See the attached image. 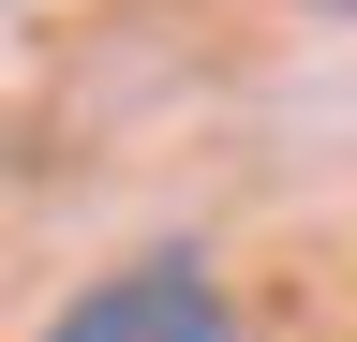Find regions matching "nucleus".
<instances>
[{
    "instance_id": "1",
    "label": "nucleus",
    "mask_w": 357,
    "mask_h": 342,
    "mask_svg": "<svg viewBox=\"0 0 357 342\" xmlns=\"http://www.w3.org/2000/svg\"><path fill=\"white\" fill-rule=\"evenodd\" d=\"M45 342H223V283L194 253H134V268H105L89 297H60Z\"/></svg>"
},
{
    "instance_id": "2",
    "label": "nucleus",
    "mask_w": 357,
    "mask_h": 342,
    "mask_svg": "<svg viewBox=\"0 0 357 342\" xmlns=\"http://www.w3.org/2000/svg\"><path fill=\"white\" fill-rule=\"evenodd\" d=\"M312 15H357V0H312Z\"/></svg>"
}]
</instances>
